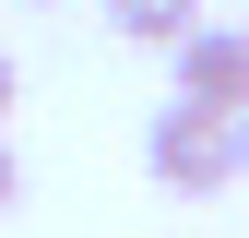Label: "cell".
I'll use <instances>...</instances> for the list:
<instances>
[{
  "label": "cell",
  "instance_id": "cell-1",
  "mask_svg": "<svg viewBox=\"0 0 249 238\" xmlns=\"http://www.w3.org/2000/svg\"><path fill=\"white\" fill-rule=\"evenodd\" d=\"M142 167H154V191H178V202H213V191H237V119H213V107H154L142 119Z\"/></svg>",
  "mask_w": 249,
  "mask_h": 238
},
{
  "label": "cell",
  "instance_id": "cell-2",
  "mask_svg": "<svg viewBox=\"0 0 249 238\" xmlns=\"http://www.w3.org/2000/svg\"><path fill=\"white\" fill-rule=\"evenodd\" d=\"M178 107L249 119V24H202V36L178 48Z\"/></svg>",
  "mask_w": 249,
  "mask_h": 238
},
{
  "label": "cell",
  "instance_id": "cell-3",
  "mask_svg": "<svg viewBox=\"0 0 249 238\" xmlns=\"http://www.w3.org/2000/svg\"><path fill=\"white\" fill-rule=\"evenodd\" d=\"M107 36H131V48H190L202 36V0H107Z\"/></svg>",
  "mask_w": 249,
  "mask_h": 238
},
{
  "label": "cell",
  "instance_id": "cell-4",
  "mask_svg": "<svg viewBox=\"0 0 249 238\" xmlns=\"http://www.w3.org/2000/svg\"><path fill=\"white\" fill-rule=\"evenodd\" d=\"M24 202V155H12V131H0V215Z\"/></svg>",
  "mask_w": 249,
  "mask_h": 238
},
{
  "label": "cell",
  "instance_id": "cell-5",
  "mask_svg": "<svg viewBox=\"0 0 249 238\" xmlns=\"http://www.w3.org/2000/svg\"><path fill=\"white\" fill-rule=\"evenodd\" d=\"M12 107H24V72H12V60H0V119H12Z\"/></svg>",
  "mask_w": 249,
  "mask_h": 238
},
{
  "label": "cell",
  "instance_id": "cell-6",
  "mask_svg": "<svg viewBox=\"0 0 249 238\" xmlns=\"http://www.w3.org/2000/svg\"><path fill=\"white\" fill-rule=\"evenodd\" d=\"M237 167H249V119H237Z\"/></svg>",
  "mask_w": 249,
  "mask_h": 238
}]
</instances>
